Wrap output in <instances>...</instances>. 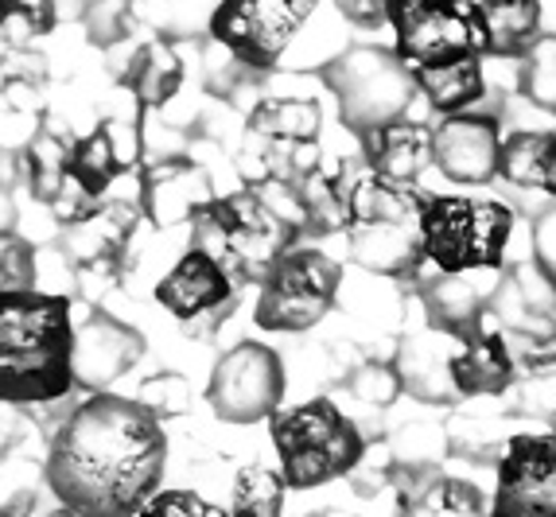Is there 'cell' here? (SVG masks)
Segmentation results:
<instances>
[{
  "instance_id": "44",
  "label": "cell",
  "mask_w": 556,
  "mask_h": 517,
  "mask_svg": "<svg viewBox=\"0 0 556 517\" xmlns=\"http://www.w3.org/2000/svg\"><path fill=\"white\" fill-rule=\"evenodd\" d=\"M20 179H24V156H20V152H9V148H0V194H9Z\"/></svg>"
},
{
  "instance_id": "4",
  "label": "cell",
  "mask_w": 556,
  "mask_h": 517,
  "mask_svg": "<svg viewBox=\"0 0 556 517\" xmlns=\"http://www.w3.org/2000/svg\"><path fill=\"white\" fill-rule=\"evenodd\" d=\"M191 234H195L191 250H203L230 277V285H253V280L261 285L265 273L292 250V238H296V230L261 203L253 187L214 199L191 222Z\"/></svg>"
},
{
  "instance_id": "19",
  "label": "cell",
  "mask_w": 556,
  "mask_h": 517,
  "mask_svg": "<svg viewBox=\"0 0 556 517\" xmlns=\"http://www.w3.org/2000/svg\"><path fill=\"white\" fill-rule=\"evenodd\" d=\"M218 194H214L211 179L199 164L191 160H160L144 172V194H140V203L149 211V218L156 226H179V222H195L206 206L214 203Z\"/></svg>"
},
{
  "instance_id": "25",
  "label": "cell",
  "mask_w": 556,
  "mask_h": 517,
  "mask_svg": "<svg viewBox=\"0 0 556 517\" xmlns=\"http://www.w3.org/2000/svg\"><path fill=\"white\" fill-rule=\"evenodd\" d=\"M354 179L346 176V164H316L304 179H296L300 206H304V230L334 234L346 226V203H351Z\"/></svg>"
},
{
  "instance_id": "46",
  "label": "cell",
  "mask_w": 556,
  "mask_h": 517,
  "mask_svg": "<svg viewBox=\"0 0 556 517\" xmlns=\"http://www.w3.org/2000/svg\"><path fill=\"white\" fill-rule=\"evenodd\" d=\"M47 517H75V514H66V509H63V506H59V509H55V514H47Z\"/></svg>"
},
{
  "instance_id": "37",
  "label": "cell",
  "mask_w": 556,
  "mask_h": 517,
  "mask_svg": "<svg viewBox=\"0 0 556 517\" xmlns=\"http://www.w3.org/2000/svg\"><path fill=\"white\" fill-rule=\"evenodd\" d=\"M132 401H140V405L149 408L160 425H164L167 416L187 413V405H191V386H187L179 374H160V378L144 381V386H140V393Z\"/></svg>"
},
{
  "instance_id": "2",
  "label": "cell",
  "mask_w": 556,
  "mask_h": 517,
  "mask_svg": "<svg viewBox=\"0 0 556 517\" xmlns=\"http://www.w3.org/2000/svg\"><path fill=\"white\" fill-rule=\"evenodd\" d=\"M75 315L59 292L0 295V405L43 408L71 398Z\"/></svg>"
},
{
  "instance_id": "34",
  "label": "cell",
  "mask_w": 556,
  "mask_h": 517,
  "mask_svg": "<svg viewBox=\"0 0 556 517\" xmlns=\"http://www.w3.org/2000/svg\"><path fill=\"white\" fill-rule=\"evenodd\" d=\"M521 93L538 110L556 113V36H541L521 55Z\"/></svg>"
},
{
  "instance_id": "30",
  "label": "cell",
  "mask_w": 556,
  "mask_h": 517,
  "mask_svg": "<svg viewBox=\"0 0 556 517\" xmlns=\"http://www.w3.org/2000/svg\"><path fill=\"white\" fill-rule=\"evenodd\" d=\"M506 398H510L514 416L553 428L556 436V351L529 354L514 374V386Z\"/></svg>"
},
{
  "instance_id": "9",
  "label": "cell",
  "mask_w": 556,
  "mask_h": 517,
  "mask_svg": "<svg viewBox=\"0 0 556 517\" xmlns=\"http://www.w3.org/2000/svg\"><path fill=\"white\" fill-rule=\"evenodd\" d=\"M390 24L397 31L393 55L408 71L455 63V59H486L479 4L471 0H397L390 4Z\"/></svg>"
},
{
  "instance_id": "35",
  "label": "cell",
  "mask_w": 556,
  "mask_h": 517,
  "mask_svg": "<svg viewBox=\"0 0 556 517\" xmlns=\"http://www.w3.org/2000/svg\"><path fill=\"white\" fill-rule=\"evenodd\" d=\"M55 24H59V9L47 4V0H39V4H16V0L0 4V43L16 47V51H24L31 39L55 31Z\"/></svg>"
},
{
  "instance_id": "17",
  "label": "cell",
  "mask_w": 556,
  "mask_h": 517,
  "mask_svg": "<svg viewBox=\"0 0 556 517\" xmlns=\"http://www.w3.org/2000/svg\"><path fill=\"white\" fill-rule=\"evenodd\" d=\"M486 312L498 319V331L521 335L533 342L556 339V288L533 265L510 268L494 288Z\"/></svg>"
},
{
  "instance_id": "33",
  "label": "cell",
  "mask_w": 556,
  "mask_h": 517,
  "mask_svg": "<svg viewBox=\"0 0 556 517\" xmlns=\"http://www.w3.org/2000/svg\"><path fill=\"white\" fill-rule=\"evenodd\" d=\"M285 479L265 463L241 467L233 479L230 517H285Z\"/></svg>"
},
{
  "instance_id": "8",
  "label": "cell",
  "mask_w": 556,
  "mask_h": 517,
  "mask_svg": "<svg viewBox=\"0 0 556 517\" xmlns=\"http://www.w3.org/2000/svg\"><path fill=\"white\" fill-rule=\"evenodd\" d=\"M339 285H343L339 261H331L319 250H288L261 280L253 324L261 331L285 335L312 331L331 312Z\"/></svg>"
},
{
  "instance_id": "6",
  "label": "cell",
  "mask_w": 556,
  "mask_h": 517,
  "mask_svg": "<svg viewBox=\"0 0 556 517\" xmlns=\"http://www.w3.org/2000/svg\"><path fill=\"white\" fill-rule=\"evenodd\" d=\"M514 234V211L498 199H464V194H428L420 214L425 261L444 277L459 273H494L506 257Z\"/></svg>"
},
{
  "instance_id": "24",
  "label": "cell",
  "mask_w": 556,
  "mask_h": 517,
  "mask_svg": "<svg viewBox=\"0 0 556 517\" xmlns=\"http://www.w3.org/2000/svg\"><path fill=\"white\" fill-rule=\"evenodd\" d=\"M498 176L514 191L556 199V133H510L502 140Z\"/></svg>"
},
{
  "instance_id": "36",
  "label": "cell",
  "mask_w": 556,
  "mask_h": 517,
  "mask_svg": "<svg viewBox=\"0 0 556 517\" xmlns=\"http://www.w3.org/2000/svg\"><path fill=\"white\" fill-rule=\"evenodd\" d=\"M4 292H39L36 250L12 230H0V295Z\"/></svg>"
},
{
  "instance_id": "14",
  "label": "cell",
  "mask_w": 556,
  "mask_h": 517,
  "mask_svg": "<svg viewBox=\"0 0 556 517\" xmlns=\"http://www.w3.org/2000/svg\"><path fill=\"white\" fill-rule=\"evenodd\" d=\"M144 354V335L137 327L121 324L117 315L93 307L75 327V351H71V374L75 386L90 393H105L117 378H125Z\"/></svg>"
},
{
  "instance_id": "10",
  "label": "cell",
  "mask_w": 556,
  "mask_h": 517,
  "mask_svg": "<svg viewBox=\"0 0 556 517\" xmlns=\"http://www.w3.org/2000/svg\"><path fill=\"white\" fill-rule=\"evenodd\" d=\"M319 129H324L319 102H312V98H265L245 125V156L257 164V184L304 179L319 164Z\"/></svg>"
},
{
  "instance_id": "29",
  "label": "cell",
  "mask_w": 556,
  "mask_h": 517,
  "mask_svg": "<svg viewBox=\"0 0 556 517\" xmlns=\"http://www.w3.org/2000/svg\"><path fill=\"white\" fill-rule=\"evenodd\" d=\"M125 86L137 93L140 105L156 110V105L172 102L184 86V59L164 39L137 47V55L129 59V71H125Z\"/></svg>"
},
{
  "instance_id": "23",
  "label": "cell",
  "mask_w": 556,
  "mask_h": 517,
  "mask_svg": "<svg viewBox=\"0 0 556 517\" xmlns=\"http://www.w3.org/2000/svg\"><path fill=\"white\" fill-rule=\"evenodd\" d=\"M362 140V152H366V164H370L374 176L390 179V184H408L432 164V129L425 125H408L397 121L390 129L366 133Z\"/></svg>"
},
{
  "instance_id": "28",
  "label": "cell",
  "mask_w": 556,
  "mask_h": 517,
  "mask_svg": "<svg viewBox=\"0 0 556 517\" xmlns=\"http://www.w3.org/2000/svg\"><path fill=\"white\" fill-rule=\"evenodd\" d=\"M417 90L428 98L432 110L444 117H459L471 113V105L486 93V78H482V59H455V63L425 66V71H408Z\"/></svg>"
},
{
  "instance_id": "1",
  "label": "cell",
  "mask_w": 556,
  "mask_h": 517,
  "mask_svg": "<svg viewBox=\"0 0 556 517\" xmlns=\"http://www.w3.org/2000/svg\"><path fill=\"white\" fill-rule=\"evenodd\" d=\"M167 467L164 425L117 393H93L66 413L51 452L47 487L75 517H137Z\"/></svg>"
},
{
  "instance_id": "13",
  "label": "cell",
  "mask_w": 556,
  "mask_h": 517,
  "mask_svg": "<svg viewBox=\"0 0 556 517\" xmlns=\"http://www.w3.org/2000/svg\"><path fill=\"white\" fill-rule=\"evenodd\" d=\"M491 517H556V436H510L498 459Z\"/></svg>"
},
{
  "instance_id": "26",
  "label": "cell",
  "mask_w": 556,
  "mask_h": 517,
  "mask_svg": "<svg viewBox=\"0 0 556 517\" xmlns=\"http://www.w3.org/2000/svg\"><path fill=\"white\" fill-rule=\"evenodd\" d=\"M452 342L447 335L440 331H428L417 335V339H408L405 354H401V369H397V381L420 401H452L455 389L452 378H447V358H452Z\"/></svg>"
},
{
  "instance_id": "16",
  "label": "cell",
  "mask_w": 556,
  "mask_h": 517,
  "mask_svg": "<svg viewBox=\"0 0 556 517\" xmlns=\"http://www.w3.org/2000/svg\"><path fill=\"white\" fill-rule=\"evenodd\" d=\"M129 133L137 129L125 121H102L98 129H90L86 137H71V144H66V191H75L86 211L98 206V199L110 191V184L125 167L137 164L140 148H125V140H121Z\"/></svg>"
},
{
  "instance_id": "3",
  "label": "cell",
  "mask_w": 556,
  "mask_h": 517,
  "mask_svg": "<svg viewBox=\"0 0 556 517\" xmlns=\"http://www.w3.org/2000/svg\"><path fill=\"white\" fill-rule=\"evenodd\" d=\"M428 194L408 184L390 179L354 176L351 203H346V241L351 257L381 277H413L425 261L420 245V214H425Z\"/></svg>"
},
{
  "instance_id": "21",
  "label": "cell",
  "mask_w": 556,
  "mask_h": 517,
  "mask_svg": "<svg viewBox=\"0 0 556 517\" xmlns=\"http://www.w3.org/2000/svg\"><path fill=\"white\" fill-rule=\"evenodd\" d=\"M132 226H137V214L125 203H98L93 214L66 226L63 257L78 273H110V268L121 265V257L129 250Z\"/></svg>"
},
{
  "instance_id": "42",
  "label": "cell",
  "mask_w": 556,
  "mask_h": 517,
  "mask_svg": "<svg viewBox=\"0 0 556 517\" xmlns=\"http://www.w3.org/2000/svg\"><path fill=\"white\" fill-rule=\"evenodd\" d=\"M24 436H28V416H24V408L0 405V455L12 452Z\"/></svg>"
},
{
  "instance_id": "15",
  "label": "cell",
  "mask_w": 556,
  "mask_h": 517,
  "mask_svg": "<svg viewBox=\"0 0 556 517\" xmlns=\"http://www.w3.org/2000/svg\"><path fill=\"white\" fill-rule=\"evenodd\" d=\"M502 125L494 113H459L432 129V164L440 176L464 187H482L498 179Z\"/></svg>"
},
{
  "instance_id": "39",
  "label": "cell",
  "mask_w": 556,
  "mask_h": 517,
  "mask_svg": "<svg viewBox=\"0 0 556 517\" xmlns=\"http://www.w3.org/2000/svg\"><path fill=\"white\" fill-rule=\"evenodd\" d=\"M533 268L556 288V206L541 211L533 222Z\"/></svg>"
},
{
  "instance_id": "12",
  "label": "cell",
  "mask_w": 556,
  "mask_h": 517,
  "mask_svg": "<svg viewBox=\"0 0 556 517\" xmlns=\"http://www.w3.org/2000/svg\"><path fill=\"white\" fill-rule=\"evenodd\" d=\"M285 386L288 378L285 366H280V354L273 346H265V342L245 339L218 358L206 401L230 425H253V420L280 413Z\"/></svg>"
},
{
  "instance_id": "38",
  "label": "cell",
  "mask_w": 556,
  "mask_h": 517,
  "mask_svg": "<svg viewBox=\"0 0 556 517\" xmlns=\"http://www.w3.org/2000/svg\"><path fill=\"white\" fill-rule=\"evenodd\" d=\"M137 517H230V514H223V506L206 502L195 490H156L137 509Z\"/></svg>"
},
{
  "instance_id": "5",
  "label": "cell",
  "mask_w": 556,
  "mask_h": 517,
  "mask_svg": "<svg viewBox=\"0 0 556 517\" xmlns=\"http://www.w3.org/2000/svg\"><path fill=\"white\" fill-rule=\"evenodd\" d=\"M273 447L288 490H312L351 475L366 455L358 425L331 398L304 401L273 416Z\"/></svg>"
},
{
  "instance_id": "18",
  "label": "cell",
  "mask_w": 556,
  "mask_h": 517,
  "mask_svg": "<svg viewBox=\"0 0 556 517\" xmlns=\"http://www.w3.org/2000/svg\"><path fill=\"white\" fill-rule=\"evenodd\" d=\"M514 374H518V366H514V354L502 331L479 327V331L452 342L447 378H452L455 398H506Z\"/></svg>"
},
{
  "instance_id": "45",
  "label": "cell",
  "mask_w": 556,
  "mask_h": 517,
  "mask_svg": "<svg viewBox=\"0 0 556 517\" xmlns=\"http://www.w3.org/2000/svg\"><path fill=\"white\" fill-rule=\"evenodd\" d=\"M31 506H36V494H31V490H16V494L0 506V517H28Z\"/></svg>"
},
{
  "instance_id": "27",
  "label": "cell",
  "mask_w": 556,
  "mask_h": 517,
  "mask_svg": "<svg viewBox=\"0 0 556 517\" xmlns=\"http://www.w3.org/2000/svg\"><path fill=\"white\" fill-rule=\"evenodd\" d=\"M486 55L521 59L541 39V4L538 0H486L479 4Z\"/></svg>"
},
{
  "instance_id": "43",
  "label": "cell",
  "mask_w": 556,
  "mask_h": 517,
  "mask_svg": "<svg viewBox=\"0 0 556 517\" xmlns=\"http://www.w3.org/2000/svg\"><path fill=\"white\" fill-rule=\"evenodd\" d=\"M346 20H354L358 28H381L390 24V4H362V0H351V4H339Z\"/></svg>"
},
{
  "instance_id": "41",
  "label": "cell",
  "mask_w": 556,
  "mask_h": 517,
  "mask_svg": "<svg viewBox=\"0 0 556 517\" xmlns=\"http://www.w3.org/2000/svg\"><path fill=\"white\" fill-rule=\"evenodd\" d=\"M125 16H132L125 4H98V9H86V31H90L93 43L113 47L129 36V24H113V20H125Z\"/></svg>"
},
{
  "instance_id": "40",
  "label": "cell",
  "mask_w": 556,
  "mask_h": 517,
  "mask_svg": "<svg viewBox=\"0 0 556 517\" xmlns=\"http://www.w3.org/2000/svg\"><path fill=\"white\" fill-rule=\"evenodd\" d=\"M354 398L370 401V405H390L393 398H397V369H386V366H362L358 378L351 381Z\"/></svg>"
},
{
  "instance_id": "20",
  "label": "cell",
  "mask_w": 556,
  "mask_h": 517,
  "mask_svg": "<svg viewBox=\"0 0 556 517\" xmlns=\"http://www.w3.org/2000/svg\"><path fill=\"white\" fill-rule=\"evenodd\" d=\"M233 285L223 268L214 265L203 250H187L156 285V304L184 324H195L203 315H218L230 304Z\"/></svg>"
},
{
  "instance_id": "31",
  "label": "cell",
  "mask_w": 556,
  "mask_h": 517,
  "mask_svg": "<svg viewBox=\"0 0 556 517\" xmlns=\"http://www.w3.org/2000/svg\"><path fill=\"white\" fill-rule=\"evenodd\" d=\"M401 517H482V494L471 482L425 475V482L405 490Z\"/></svg>"
},
{
  "instance_id": "22",
  "label": "cell",
  "mask_w": 556,
  "mask_h": 517,
  "mask_svg": "<svg viewBox=\"0 0 556 517\" xmlns=\"http://www.w3.org/2000/svg\"><path fill=\"white\" fill-rule=\"evenodd\" d=\"M498 280L502 273H459V277H444L440 273L425 288V307L432 331L447 335V339H464V335L479 331Z\"/></svg>"
},
{
  "instance_id": "32",
  "label": "cell",
  "mask_w": 556,
  "mask_h": 517,
  "mask_svg": "<svg viewBox=\"0 0 556 517\" xmlns=\"http://www.w3.org/2000/svg\"><path fill=\"white\" fill-rule=\"evenodd\" d=\"M66 144H71V137L63 140L51 129H43L31 137L28 152H20L24 179H28L31 194L47 206H59V199L66 194Z\"/></svg>"
},
{
  "instance_id": "7",
  "label": "cell",
  "mask_w": 556,
  "mask_h": 517,
  "mask_svg": "<svg viewBox=\"0 0 556 517\" xmlns=\"http://www.w3.org/2000/svg\"><path fill=\"white\" fill-rule=\"evenodd\" d=\"M319 78L334 93L343 125L358 137L405 121L408 105L417 98L408 66L386 47H351L343 55H334L319 71Z\"/></svg>"
},
{
  "instance_id": "11",
  "label": "cell",
  "mask_w": 556,
  "mask_h": 517,
  "mask_svg": "<svg viewBox=\"0 0 556 517\" xmlns=\"http://www.w3.org/2000/svg\"><path fill=\"white\" fill-rule=\"evenodd\" d=\"M312 12L307 0H230L211 12V36L245 71H273Z\"/></svg>"
}]
</instances>
